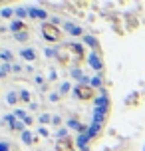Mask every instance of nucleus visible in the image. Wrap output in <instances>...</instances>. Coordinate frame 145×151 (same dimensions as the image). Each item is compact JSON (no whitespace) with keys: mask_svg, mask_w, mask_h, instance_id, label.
<instances>
[{"mask_svg":"<svg viewBox=\"0 0 145 151\" xmlns=\"http://www.w3.org/2000/svg\"><path fill=\"white\" fill-rule=\"evenodd\" d=\"M85 54H84V48L80 44H64L60 48V52H58V62H60L64 68H68V66H80L82 62H84Z\"/></svg>","mask_w":145,"mask_h":151,"instance_id":"nucleus-1","label":"nucleus"},{"mask_svg":"<svg viewBox=\"0 0 145 151\" xmlns=\"http://www.w3.org/2000/svg\"><path fill=\"white\" fill-rule=\"evenodd\" d=\"M42 36L46 38L50 44H56V42L62 40V30H60V26H56L52 22H44L42 24Z\"/></svg>","mask_w":145,"mask_h":151,"instance_id":"nucleus-2","label":"nucleus"},{"mask_svg":"<svg viewBox=\"0 0 145 151\" xmlns=\"http://www.w3.org/2000/svg\"><path fill=\"white\" fill-rule=\"evenodd\" d=\"M74 93H76V98H80L82 101H90V99H93V96H95V90H93L92 86H88V83H80V86L74 88Z\"/></svg>","mask_w":145,"mask_h":151,"instance_id":"nucleus-3","label":"nucleus"},{"mask_svg":"<svg viewBox=\"0 0 145 151\" xmlns=\"http://www.w3.org/2000/svg\"><path fill=\"white\" fill-rule=\"evenodd\" d=\"M20 30H26V26L22 22H12V32H20Z\"/></svg>","mask_w":145,"mask_h":151,"instance_id":"nucleus-4","label":"nucleus"},{"mask_svg":"<svg viewBox=\"0 0 145 151\" xmlns=\"http://www.w3.org/2000/svg\"><path fill=\"white\" fill-rule=\"evenodd\" d=\"M22 56L26 60H34V52H28V50H26V52H22Z\"/></svg>","mask_w":145,"mask_h":151,"instance_id":"nucleus-5","label":"nucleus"},{"mask_svg":"<svg viewBox=\"0 0 145 151\" xmlns=\"http://www.w3.org/2000/svg\"><path fill=\"white\" fill-rule=\"evenodd\" d=\"M85 42H88V44H92V46H93V44H95V40H93V38H90V36L85 38Z\"/></svg>","mask_w":145,"mask_h":151,"instance_id":"nucleus-6","label":"nucleus"}]
</instances>
